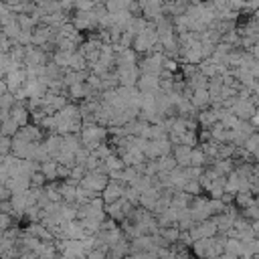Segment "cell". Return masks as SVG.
<instances>
[{
  "label": "cell",
  "mask_w": 259,
  "mask_h": 259,
  "mask_svg": "<svg viewBox=\"0 0 259 259\" xmlns=\"http://www.w3.org/2000/svg\"><path fill=\"white\" fill-rule=\"evenodd\" d=\"M123 186H125V184H121V182H113V180H109V182L105 184V188L99 192L101 200H103L105 204L115 202L117 198H121V194H123Z\"/></svg>",
  "instance_id": "obj_1"
},
{
  "label": "cell",
  "mask_w": 259,
  "mask_h": 259,
  "mask_svg": "<svg viewBox=\"0 0 259 259\" xmlns=\"http://www.w3.org/2000/svg\"><path fill=\"white\" fill-rule=\"evenodd\" d=\"M4 81H6V87H8V93H16L18 89H22L24 81H26V73L24 69H16V71H10L4 75Z\"/></svg>",
  "instance_id": "obj_2"
},
{
  "label": "cell",
  "mask_w": 259,
  "mask_h": 259,
  "mask_svg": "<svg viewBox=\"0 0 259 259\" xmlns=\"http://www.w3.org/2000/svg\"><path fill=\"white\" fill-rule=\"evenodd\" d=\"M136 89L140 93H156L158 91V75L140 73V77L136 81Z\"/></svg>",
  "instance_id": "obj_3"
},
{
  "label": "cell",
  "mask_w": 259,
  "mask_h": 259,
  "mask_svg": "<svg viewBox=\"0 0 259 259\" xmlns=\"http://www.w3.org/2000/svg\"><path fill=\"white\" fill-rule=\"evenodd\" d=\"M188 101L194 109H206L208 107V91L206 89H192V95Z\"/></svg>",
  "instance_id": "obj_4"
},
{
  "label": "cell",
  "mask_w": 259,
  "mask_h": 259,
  "mask_svg": "<svg viewBox=\"0 0 259 259\" xmlns=\"http://www.w3.org/2000/svg\"><path fill=\"white\" fill-rule=\"evenodd\" d=\"M38 170L45 174L47 182H51V180H57V162H55L53 158H47V160H42V162L38 164Z\"/></svg>",
  "instance_id": "obj_5"
},
{
  "label": "cell",
  "mask_w": 259,
  "mask_h": 259,
  "mask_svg": "<svg viewBox=\"0 0 259 259\" xmlns=\"http://www.w3.org/2000/svg\"><path fill=\"white\" fill-rule=\"evenodd\" d=\"M16 130H18V123L8 115L6 119H2L0 121V136H8V138H12L14 134H16Z\"/></svg>",
  "instance_id": "obj_6"
},
{
  "label": "cell",
  "mask_w": 259,
  "mask_h": 259,
  "mask_svg": "<svg viewBox=\"0 0 259 259\" xmlns=\"http://www.w3.org/2000/svg\"><path fill=\"white\" fill-rule=\"evenodd\" d=\"M0 30H2V34H4L6 38H10V40H16V36H18V32H20V26L16 24V18H14L12 22L4 24Z\"/></svg>",
  "instance_id": "obj_7"
},
{
  "label": "cell",
  "mask_w": 259,
  "mask_h": 259,
  "mask_svg": "<svg viewBox=\"0 0 259 259\" xmlns=\"http://www.w3.org/2000/svg\"><path fill=\"white\" fill-rule=\"evenodd\" d=\"M16 24L20 26V30H34V20L30 14H16Z\"/></svg>",
  "instance_id": "obj_8"
},
{
  "label": "cell",
  "mask_w": 259,
  "mask_h": 259,
  "mask_svg": "<svg viewBox=\"0 0 259 259\" xmlns=\"http://www.w3.org/2000/svg\"><path fill=\"white\" fill-rule=\"evenodd\" d=\"M180 190H184V192H186V194H190V196L202 194V188H200L198 180H186V182H184V186H182Z\"/></svg>",
  "instance_id": "obj_9"
},
{
  "label": "cell",
  "mask_w": 259,
  "mask_h": 259,
  "mask_svg": "<svg viewBox=\"0 0 259 259\" xmlns=\"http://www.w3.org/2000/svg\"><path fill=\"white\" fill-rule=\"evenodd\" d=\"M95 2L93 0H73V10H79V12H89L93 10Z\"/></svg>",
  "instance_id": "obj_10"
},
{
  "label": "cell",
  "mask_w": 259,
  "mask_h": 259,
  "mask_svg": "<svg viewBox=\"0 0 259 259\" xmlns=\"http://www.w3.org/2000/svg\"><path fill=\"white\" fill-rule=\"evenodd\" d=\"M10 225H12V217H10V214H6V212H0V231L8 229Z\"/></svg>",
  "instance_id": "obj_11"
},
{
  "label": "cell",
  "mask_w": 259,
  "mask_h": 259,
  "mask_svg": "<svg viewBox=\"0 0 259 259\" xmlns=\"http://www.w3.org/2000/svg\"><path fill=\"white\" fill-rule=\"evenodd\" d=\"M4 93H8V87H6V81H4V77L0 79V95H4Z\"/></svg>",
  "instance_id": "obj_12"
}]
</instances>
